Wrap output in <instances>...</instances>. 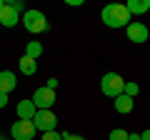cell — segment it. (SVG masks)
Segmentation results:
<instances>
[{"label": "cell", "instance_id": "12", "mask_svg": "<svg viewBox=\"0 0 150 140\" xmlns=\"http://www.w3.org/2000/svg\"><path fill=\"white\" fill-rule=\"evenodd\" d=\"M133 105H135V100H133V98H128L125 93L115 98V113H120V115H128L130 110H133Z\"/></svg>", "mask_w": 150, "mask_h": 140}, {"label": "cell", "instance_id": "25", "mask_svg": "<svg viewBox=\"0 0 150 140\" xmlns=\"http://www.w3.org/2000/svg\"><path fill=\"white\" fill-rule=\"evenodd\" d=\"M0 140H8V138H5V135H0Z\"/></svg>", "mask_w": 150, "mask_h": 140}, {"label": "cell", "instance_id": "16", "mask_svg": "<svg viewBox=\"0 0 150 140\" xmlns=\"http://www.w3.org/2000/svg\"><path fill=\"white\" fill-rule=\"evenodd\" d=\"M108 140H128V133H125V130H120V128H115V130H110Z\"/></svg>", "mask_w": 150, "mask_h": 140}, {"label": "cell", "instance_id": "13", "mask_svg": "<svg viewBox=\"0 0 150 140\" xmlns=\"http://www.w3.org/2000/svg\"><path fill=\"white\" fill-rule=\"evenodd\" d=\"M18 68H20L23 75H35V73H38V60H33V58H28V55H23V58L18 60Z\"/></svg>", "mask_w": 150, "mask_h": 140}, {"label": "cell", "instance_id": "7", "mask_svg": "<svg viewBox=\"0 0 150 140\" xmlns=\"http://www.w3.org/2000/svg\"><path fill=\"white\" fill-rule=\"evenodd\" d=\"M125 33H128V40H133V43H145L148 40V35H150V30H148V25H143V23H138V20H133L128 28H125Z\"/></svg>", "mask_w": 150, "mask_h": 140}, {"label": "cell", "instance_id": "22", "mask_svg": "<svg viewBox=\"0 0 150 140\" xmlns=\"http://www.w3.org/2000/svg\"><path fill=\"white\" fill-rule=\"evenodd\" d=\"M128 140H140V133H128Z\"/></svg>", "mask_w": 150, "mask_h": 140}, {"label": "cell", "instance_id": "18", "mask_svg": "<svg viewBox=\"0 0 150 140\" xmlns=\"http://www.w3.org/2000/svg\"><path fill=\"white\" fill-rule=\"evenodd\" d=\"M43 140H63V133H58V130H50V133H43Z\"/></svg>", "mask_w": 150, "mask_h": 140}, {"label": "cell", "instance_id": "11", "mask_svg": "<svg viewBox=\"0 0 150 140\" xmlns=\"http://www.w3.org/2000/svg\"><path fill=\"white\" fill-rule=\"evenodd\" d=\"M125 8H128L130 18H133V15H143V13L150 10V0H128Z\"/></svg>", "mask_w": 150, "mask_h": 140}, {"label": "cell", "instance_id": "19", "mask_svg": "<svg viewBox=\"0 0 150 140\" xmlns=\"http://www.w3.org/2000/svg\"><path fill=\"white\" fill-rule=\"evenodd\" d=\"M63 140H85L83 135H73V133H63Z\"/></svg>", "mask_w": 150, "mask_h": 140}, {"label": "cell", "instance_id": "5", "mask_svg": "<svg viewBox=\"0 0 150 140\" xmlns=\"http://www.w3.org/2000/svg\"><path fill=\"white\" fill-rule=\"evenodd\" d=\"M33 103H35V108L38 110H50L55 105V90H50V88H38L35 93H33V98H30Z\"/></svg>", "mask_w": 150, "mask_h": 140}, {"label": "cell", "instance_id": "8", "mask_svg": "<svg viewBox=\"0 0 150 140\" xmlns=\"http://www.w3.org/2000/svg\"><path fill=\"white\" fill-rule=\"evenodd\" d=\"M18 23H20V15L13 10L10 3H5V8L0 10V25H3V28H15Z\"/></svg>", "mask_w": 150, "mask_h": 140}, {"label": "cell", "instance_id": "14", "mask_svg": "<svg viewBox=\"0 0 150 140\" xmlns=\"http://www.w3.org/2000/svg\"><path fill=\"white\" fill-rule=\"evenodd\" d=\"M25 55H28V58H33V60H38L40 55H43V45L38 43V40H30V43L25 45Z\"/></svg>", "mask_w": 150, "mask_h": 140}, {"label": "cell", "instance_id": "4", "mask_svg": "<svg viewBox=\"0 0 150 140\" xmlns=\"http://www.w3.org/2000/svg\"><path fill=\"white\" fill-rule=\"evenodd\" d=\"M33 125H35V130H40V133H50V130L58 128V115H55L53 110H38L35 118H33Z\"/></svg>", "mask_w": 150, "mask_h": 140}, {"label": "cell", "instance_id": "1", "mask_svg": "<svg viewBox=\"0 0 150 140\" xmlns=\"http://www.w3.org/2000/svg\"><path fill=\"white\" fill-rule=\"evenodd\" d=\"M100 18H103V23H105L108 28H128L130 23H133L128 8L120 5V3H110V5H105L103 13H100Z\"/></svg>", "mask_w": 150, "mask_h": 140}, {"label": "cell", "instance_id": "21", "mask_svg": "<svg viewBox=\"0 0 150 140\" xmlns=\"http://www.w3.org/2000/svg\"><path fill=\"white\" fill-rule=\"evenodd\" d=\"M5 105H8V95H5V93H0V108H5Z\"/></svg>", "mask_w": 150, "mask_h": 140}, {"label": "cell", "instance_id": "20", "mask_svg": "<svg viewBox=\"0 0 150 140\" xmlns=\"http://www.w3.org/2000/svg\"><path fill=\"white\" fill-rule=\"evenodd\" d=\"M45 88H50V90H55V88H58V80H55V78H50V80H48V85H45Z\"/></svg>", "mask_w": 150, "mask_h": 140}, {"label": "cell", "instance_id": "3", "mask_svg": "<svg viewBox=\"0 0 150 140\" xmlns=\"http://www.w3.org/2000/svg\"><path fill=\"white\" fill-rule=\"evenodd\" d=\"M100 90H103V95H108V98H115L118 95H123V90H125V80L118 75V73H105L103 75V80H100Z\"/></svg>", "mask_w": 150, "mask_h": 140}, {"label": "cell", "instance_id": "24", "mask_svg": "<svg viewBox=\"0 0 150 140\" xmlns=\"http://www.w3.org/2000/svg\"><path fill=\"white\" fill-rule=\"evenodd\" d=\"M3 8H5V0H0V10H3Z\"/></svg>", "mask_w": 150, "mask_h": 140}, {"label": "cell", "instance_id": "9", "mask_svg": "<svg viewBox=\"0 0 150 140\" xmlns=\"http://www.w3.org/2000/svg\"><path fill=\"white\" fill-rule=\"evenodd\" d=\"M15 113H18V120H33L35 113H38V108H35L33 100H20L18 108H15Z\"/></svg>", "mask_w": 150, "mask_h": 140}, {"label": "cell", "instance_id": "23", "mask_svg": "<svg viewBox=\"0 0 150 140\" xmlns=\"http://www.w3.org/2000/svg\"><path fill=\"white\" fill-rule=\"evenodd\" d=\"M140 140H150V130H145V133H140Z\"/></svg>", "mask_w": 150, "mask_h": 140}, {"label": "cell", "instance_id": "2", "mask_svg": "<svg viewBox=\"0 0 150 140\" xmlns=\"http://www.w3.org/2000/svg\"><path fill=\"white\" fill-rule=\"evenodd\" d=\"M20 23H23V28H25L28 33H33V35L48 30V18H45V13L43 10H35V8H30V10L23 13Z\"/></svg>", "mask_w": 150, "mask_h": 140}, {"label": "cell", "instance_id": "10", "mask_svg": "<svg viewBox=\"0 0 150 140\" xmlns=\"http://www.w3.org/2000/svg\"><path fill=\"white\" fill-rule=\"evenodd\" d=\"M15 85H18V80H15V73H10V70H0V93H13L15 90Z\"/></svg>", "mask_w": 150, "mask_h": 140}, {"label": "cell", "instance_id": "17", "mask_svg": "<svg viewBox=\"0 0 150 140\" xmlns=\"http://www.w3.org/2000/svg\"><path fill=\"white\" fill-rule=\"evenodd\" d=\"M10 5H13V10H15L18 15H20V18H23V13L28 10V8H25V3H23V0H10Z\"/></svg>", "mask_w": 150, "mask_h": 140}, {"label": "cell", "instance_id": "6", "mask_svg": "<svg viewBox=\"0 0 150 140\" xmlns=\"http://www.w3.org/2000/svg\"><path fill=\"white\" fill-rule=\"evenodd\" d=\"M10 135L13 140H33L35 138V125H33V120H15L10 128Z\"/></svg>", "mask_w": 150, "mask_h": 140}, {"label": "cell", "instance_id": "15", "mask_svg": "<svg viewBox=\"0 0 150 140\" xmlns=\"http://www.w3.org/2000/svg\"><path fill=\"white\" fill-rule=\"evenodd\" d=\"M125 95H128V98H133V100H135V95H138V93H140V85H138V83H128V80H125Z\"/></svg>", "mask_w": 150, "mask_h": 140}]
</instances>
